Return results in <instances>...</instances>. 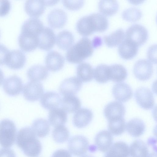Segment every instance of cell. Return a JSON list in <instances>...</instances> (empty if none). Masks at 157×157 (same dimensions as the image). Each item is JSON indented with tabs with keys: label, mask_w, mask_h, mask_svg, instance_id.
Returning a JSON list of instances; mask_svg holds the SVG:
<instances>
[{
	"label": "cell",
	"mask_w": 157,
	"mask_h": 157,
	"mask_svg": "<svg viewBox=\"0 0 157 157\" xmlns=\"http://www.w3.org/2000/svg\"><path fill=\"white\" fill-rule=\"evenodd\" d=\"M93 117V114L91 110L86 108H81L74 113L73 118V123L77 128H83L89 124Z\"/></svg>",
	"instance_id": "18"
},
{
	"label": "cell",
	"mask_w": 157,
	"mask_h": 157,
	"mask_svg": "<svg viewBox=\"0 0 157 157\" xmlns=\"http://www.w3.org/2000/svg\"><path fill=\"white\" fill-rule=\"evenodd\" d=\"M147 56L148 59L154 63H156V45L151 46L148 49Z\"/></svg>",
	"instance_id": "44"
},
{
	"label": "cell",
	"mask_w": 157,
	"mask_h": 157,
	"mask_svg": "<svg viewBox=\"0 0 157 157\" xmlns=\"http://www.w3.org/2000/svg\"><path fill=\"white\" fill-rule=\"evenodd\" d=\"M129 151L131 157H146L149 154L147 144L140 140H136L131 144Z\"/></svg>",
	"instance_id": "32"
},
{
	"label": "cell",
	"mask_w": 157,
	"mask_h": 157,
	"mask_svg": "<svg viewBox=\"0 0 157 157\" xmlns=\"http://www.w3.org/2000/svg\"><path fill=\"white\" fill-rule=\"evenodd\" d=\"M52 135L54 141L59 143L67 141L69 137V132L68 128L63 125L56 126L53 129Z\"/></svg>",
	"instance_id": "39"
},
{
	"label": "cell",
	"mask_w": 157,
	"mask_h": 157,
	"mask_svg": "<svg viewBox=\"0 0 157 157\" xmlns=\"http://www.w3.org/2000/svg\"><path fill=\"white\" fill-rule=\"evenodd\" d=\"M46 6H51L56 4L58 2L57 1H44Z\"/></svg>",
	"instance_id": "48"
},
{
	"label": "cell",
	"mask_w": 157,
	"mask_h": 157,
	"mask_svg": "<svg viewBox=\"0 0 157 157\" xmlns=\"http://www.w3.org/2000/svg\"><path fill=\"white\" fill-rule=\"evenodd\" d=\"M11 4L8 0H0V16L6 15L9 12Z\"/></svg>",
	"instance_id": "42"
},
{
	"label": "cell",
	"mask_w": 157,
	"mask_h": 157,
	"mask_svg": "<svg viewBox=\"0 0 157 157\" xmlns=\"http://www.w3.org/2000/svg\"><path fill=\"white\" fill-rule=\"evenodd\" d=\"M23 88L21 79L16 75L7 78L3 83L4 91L10 96H15L19 94L23 90Z\"/></svg>",
	"instance_id": "13"
},
{
	"label": "cell",
	"mask_w": 157,
	"mask_h": 157,
	"mask_svg": "<svg viewBox=\"0 0 157 157\" xmlns=\"http://www.w3.org/2000/svg\"><path fill=\"white\" fill-rule=\"evenodd\" d=\"M44 27L42 22L39 19L31 17L26 20L23 24L21 32L29 33L38 36Z\"/></svg>",
	"instance_id": "29"
},
{
	"label": "cell",
	"mask_w": 157,
	"mask_h": 157,
	"mask_svg": "<svg viewBox=\"0 0 157 157\" xmlns=\"http://www.w3.org/2000/svg\"><path fill=\"white\" fill-rule=\"evenodd\" d=\"M125 121L124 117L108 121V128L110 132L114 135L119 136L124 132Z\"/></svg>",
	"instance_id": "38"
},
{
	"label": "cell",
	"mask_w": 157,
	"mask_h": 157,
	"mask_svg": "<svg viewBox=\"0 0 157 157\" xmlns=\"http://www.w3.org/2000/svg\"><path fill=\"white\" fill-rule=\"evenodd\" d=\"M17 146L28 157H37L42 149L41 143L32 128L26 127L18 132L16 139Z\"/></svg>",
	"instance_id": "1"
},
{
	"label": "cell",
	"mask_w": 157,
	"mask_h": 157,
	"mask_svg": "<svg viewBox=\"0 0 157 157\" xmlns=\"http://www.w3.org/2000/svg\"><path fill=\"white\" fill-rule=\"evenodd\" d=\"M89 145V141L86 137L82 135H76L72 137L69 140L68 147L72 154L79 156L86 152Z\"/></svg>",
	"instance_id": "7"
},
{
	"label": "cell",
	"mask_w": 157,
	"mask_h": 157,
	"mask_svg": "<svg viewBox=\"0 0 157 157\" xmlns=\"http://www.w3.org/2000/svg\"><path fill=\"white\" fill-rule=\"evenodd\" d=\"M10 50L4 45L0 44V65L5 64Z\"/></svg>",
	"instance_id": "43"
},
{
	"label": "cell",
	"mask_w": 157,
	"mask_h": 157,
	"mask_svg": "<svg viewBox=\"0 0 157 157\" xmlns=\"http://www.w3.org/2000/svg\"><path fill=\"white\" fill-rule=\"evenodd\" d=\"M102 39L99 37H94L92 41L94 48H95L100 46L102 44Z\"/></svg>",
	"instance_id": "47"
},
{
	"label": "cell",
	"mask_w": 157,
	"mask_h": 157,
	"mask_svg": "<svg viewBox=\"0 0 157 157\" xmlns=\"http://www.w3.org/2000/svg\"><path fill=\"white\" fill-rule=\"evenodd\" d=\"M129 148L123 141L114 143L107 151L104 157H129Z\"/></svg>",
	"instance_id": "24"
},
{
	"label": "cell",
	"mask_w": 157,
	"mask_h": 157,
	"mask_svg": "<svg viewBox=\"0 0 157 157\" xmlns=\"http://www.w3.org/2000/svg\"><path fill=\"white\" fill-rule=\"evenodd\" d=\"M78 78L84 82L92 81L94 76V69L89 63L83 62L78 65L76 68Z\"/></svg>",
	"instance_id": "31"
},
{
	"label": "cell",
	"mask_w": 157,
	"mask_h": 157,
	"mask_svg": "<svg viewBox=\"0 0 157 157\" xmlns=\"http://www.w3.org/2000/svg\"><path fill=\"white\" fill-rule=\"evenodd\" d=\"M110 80L115 82H121L125 80L127 76L126 69L123 65L115 64L109 66Z\"/></svg>",
	"instance_id": "30"
},
{
	"label": "cell",
	"mask_w": 157,
	"mask_h": 157,
	"mask_svg": "<svg viewBox=\"0 0 157 157\" xmlns=\"http://www.w3.org/2000/svg\"><path fill=\"white\" fill-rule=\"evenodd\" d=\"M4 75L2 70L0 69V86L3 83L4 80Z\"/></svg>",
	"instance_id": "49"
},
{
	"label": "cell",
	"mask_w": 157,
	"mask_h": 157,
	"mask_svg": "<svg viewBox=\"0 0 157 157\" xmlns=\"http://www.w3.org/2000/svg\"><path fill=\"white\" fill-rule=\"evenodd\" d=\"M81 157H94V156H93L92 155H84L83 156H82Z\"/></svg>",
	"instance_id": "51"
},
{
	"label": "cell",
	"mask_w": 157,
	"mask_h": 157,
	"mask_svg": "<svg viewBox=\"0 0 157 157\" xmlns=\"http://www.w3.org/2000/svg\"><path fill=\"white\" fill-rule=\"evenodd\" d=\"M108 25L109 21L106 17L101 13H95L80 19L76 24V27L80 34L87 36L95 32L105 31Z\"/></svg>",
	"instance_id": "2"
},
{
	"label": "cell",
	"mask_w": 157,
	"mask_h": 157,
	"mask_svg": "<svg viewBox=\"0 0 157 157\" xmlns=\"http://www.w3.org/2000/svg\"><path fill=\"white\" fill-rule=\"evenodd\" d=\"M67 16L62 10L56 9L52 10L48 14V22L50 26L54 29L63 27L67 22Z\"/></svg>",
	"instance_id": "20"
},
{
	"label": "cell",
	"mask_w": 157,
	"mask_h": 157,
	"mask_svg": "<svg viewBox=\"0 0 157 157\" xmlns=\"http://www.w3.org/2000/svg\"><path fill=\"white\" fill-rule=\"evenodd\" d=\"M38 47L41 49L48 51L54 46L56 37L51 29L44 27L38 35Z\"/></svg>",
	"instance_id": "11"
},
{
	"label": "cell",
	"mask_w": 157,
	"mask_h": 157,
	"mask_svg": "<svg viewBox=\"0 0 157 157\" xmlns=\"http://www.w3.org/2000/svg\"><path fill=\"white\" fill-rule=\"evenodd\" d=\"M56 39L58 46L63 50L69 48L74 41L73 35L67 30H63L59 32L57 35Z\"/></svg>",
	"instance_id": "34"
},
{
	"label": "cell",
	"mask_w": 157,
	"mask_h": 157,
	"mask_svg": "<svg viewBox=\"0 0 157 157\" xmlns=\"http://www.w3.org/2000/svg\"><path fill=\"white\" fill-rule=\"evenodd\" d=\"M23 90V95L25 99L31 102L38 101L44 93L43 85L39 82H28L25 85Z\"/></svg>",
	"instance_id": "8"
},
{
	"label": "cell",
	"mask_w": 157,
	"mask_h": 157,
	"mask_svg": "<svg viewBox=\"0 0 157 157\" xmlns=\"http://www.w3.org/2000/svg\"><path fill=\"white\" fill-rule=\"evenodd\" d=\"M17 133L16 127L12 121L4 119L0 121V145L5 148L12 147L14 144Z\"/></svg>",
	"instance_id": "4"
},
{
	"label": "cell",
	"mask_w": 157,
	"mask_h": 157,
	"mask_svg": "<svg viewBox=\"0 0 157 157\" xmlns=\"http://www.w3.org/2000/svg\"><path fill=\"white\" fill-rule=\"evenodd\" d=\"M134 96L137 103L142 108L148 110L153 107L155 104L154 96L148 88L145 87L138 88L136 90Z\"/></svg>",
	"instance_id": "9"
},
{
	"label": "cell",
	"mask_w": 157,
	"mask_h": 157,
	"mask_svg": "<svg viewBox=\"0 0 157 157\" xmlns=\"http://www.w3.org/2000/svg\"><path fill=\"white\" fill-rule=\"evenodd\" d=\"M52 157H72L70 153L67 150L60 149L55 151Z\"/></svg>",
	"instance_id": "46"
},
{
	"label": "cell",
	"mask_w": 157,
	"mask_h": 157,
	"mask_svg": "<svg viewBox=\"0 0 157 157\" xmlns=\"http://www.w3.org/2000/svg\"><path fill=\"white\" fill-rule=\"evenodd\" d=\"M50 124L56 127L63 125L67 121V113L62 108H56L50 110L48 115Z\"/></svg>",
	"instance_id": "26"
},
{
	"label": "cell",
	"mask_w": 157,
	"mask_h": 157,
	"mask_svg": "<svg viewBox=\"0 0 157 157\" xmlns=\"http://www.w3.org/2000/svg\"><path fill=\"white\" fill-rule=\"evenodd\" d=\"M125 36L124 30L119 28L104 37L105 43L109 47H113L117 46L124 40Z\"/></svg>",
	"instance_id": "36"
},
{
	"label": "cell",
	"mask_w": 157,
	"mask_h": 157,
	"mask_svg": "<svg viewBox=\"0 0 157 157\" xmlns=\"http://www.w3.org/2000/svg\"><path fill=\"white\" fill-rule=\"evenodd\" d=\"M146 157H157V155L156 153L152 152L148 154Z\"/></svg>",
	"instance_id": "50"
},
{
	"label": "cell",
	"mask_w": 157,
	"mask_h": 157,
	"mask_svg": "<svg viewBox=\"0 0 157 157\" xmlns=\"http://www.w3.org/2000/svg\"><path fill=\"white\" fill-rule=\"evenodd\" d=\"M142 13L138 8L131 7L124 10L122 13L123 18L124 20L132 22L139 20L142 17Z\"/></svg>",
	"instance_id": "40"
},
{
	"label": "cell",
	"mask_w": 157,
	"mask_h": 157,
	"mask_svg": "<svg viewBox=\"0 0 157 157\" xmlns=\"http://www.w3.org/2000/svg\"><path fill=\"white\" fill-rule=\"evenodd\" d=\"M18 42L22 50L26 52L31 51L38 47V36L21 32L18 37Z\"/></svg>",
	"instance_id": "15"
},
{
	"label": "cell",
	"mask_w": 157,
	"mask_h": 157,
	"mask_svg": "<svg viewBox=\"0 0 157 157\" xmlns=\"http://www.w3.org/2000/svg\"><path fill=\"white\" fill-rule=\"evenodd\" d=\"M138 46L126 38L120 44L118 51L120 56L125 59H132L136 55Z\"/></svg>",
	"instance_id": "22"
},
{
	"label": "cell",
	"mask_w": 157,
	"mask_h": 157,
	"mask_svg": "<svg viewBox=\"0 0 157 157\" xmlns=\"http://www.w3.org/2000/svg\"><path fill=\"white\" fill-rule=\"evenodd\" d=\"M94 76L98 82L104 83L110 80L109 66L105 64H100L94 69Z\"/></svg>",
	"instance_id": "37"
},
{
	"label": "cell",
	"mask_w": 157,
	"mask_h": 157,
	"mask_svg": "<svg viewBox=\"0 0 157 157\" xmlns=\"http://www.w3.org/2000/svg\"><path fill=\"white\" fill-rule=\"evenodd\" d=\"M112 92L115 99L123 102H126L130 99L133 95L131 87L124 82H120L113 86Z\"/></svg>",
	"instance_id": "16"
},
{
	"label": "cell",
	"mask_w": 157,
	"mask_h": 157,
	"mask_svg": "<svg viewBox=\"0 0 157 157\" xmlns=\"http://www.w3.org/2000/svg\"><path fill=\"white\" fill-rule=\"evenodd\" d=\"M93 51L92 41L88 38L84 37L68 49L66 57L70 63H78L91 56Z\"/></svg>",
	"instance_id": "3"
},
{
	"label": "cell",
	"mask_w": 157,
	"mask_h": 157,
	"mask_svg": "<svg viewBox=\"0 0 157 157\" xmlns=\"http://www.w3.org/2000/svg\"><path fill=\"white\" fill-rule=\"evenodd\" d=\"M126 39L129 40L138 46L144 43L148 37L146 28L142 25L135 24L130 26L126 30Z\"/></svg>",
	"instance_id": "5"
},
{
	"label": "cell",
	"mask_w": 157,
	"mask_h": 157,
	"mask_svg": "<svg viewBox=\"0 0 157 157\" xmlns=\"http://www.w3.org/2000/svg\"><path fill=\"white\" fill-rule=\"evenodd\" d=\"M60 105L62 108L66 112L73 113L80 107L81 103L79 99L74 95L64 96L61 99Z\"/></svg>",
	"instance_id": "27"
},
{
	"label": "cell",
	"mask_w": 157,
	"mask_h": 157,
	"mask_svg": "<svg viewBox=\"0 0 157 157\" xmlns=\"http://www.w3.org/2000/svg\"><path fill=\"white\" fill-rule=\"evenodd\" d=\"M48 69L40 65H34L30 67L27 72V76L31 81L39 82L46 79L48 76Z\"/></svg>",
	"instance_id": "25"
},
{
	"label": "cell",
	"mask_w": 157,
	"mask_h": 157,
	"mask_svg": "<svg viewBox=\"0 0 157 157\" xmlns=\"http://www.w3.org/2000/svg\"><path fill=\"white\" fill-rule=\"evenodd\" d=\"M45 6L44 1L27 0L25 4V9L28 14L36 18L43 13Z\"/></svg>",
	"instance_id": "23"
},
{
	"label": "cell",
	"mask_w": 157,
	"mask_h": 157,
	"mask_svg": "<svg viewBox=\"0 0 157 157\" xmlns=\"http://www.w3.org/2000/svg\"><path fill=\"white\" fill-rule=\"evenodd\" d=\"M133 71L137 79L142 81H146L151 77L153 71V65L147 59H140L134 64Z\"/></svg>",
	"instance_id": "6"
},
{
	"label": "cell",
	"mask_w": 157,
	"mask_h": 157,
	"mask_svg": "<svg viewBox=\"0 0 157 157\" xmlns=\"http://www.w3.org/2000/svg\"><path fill=\"white\" fill-rule=\"evenodd\" d=\"M145 125L144 122L138 118H134L126 124V129L132 136L137 137L142 135L145 132Z\"/></svg>",
	"instance_id": "28"
},
{
	"label": "cell",
	"mask_w": 157,
	"mask_h": 157,
	"mask_svg": "<svg viewBox=\"0 0 157 157\" xmlns=\"http://www.w3.org/2000/svg\"><path fill=\"white\" fill-rule=\"evenodd\" d=\"M113 138L111 134L107 130H102L96 135L94 141L98 149L105 152L108 151L112 146Z\"/></svg>",
	"instance_id": "21"
},
{
	"label": "cell",
	"mask_w": 157,
	"mask_h": 157,
	"mask_svg": "<svg viewBox=\"0 0 157 157\" xmlns=\"http://www.w3.org/2000/svg\"><path fill=\"white\" fill-rule=\"evenodd\" d=\"M100 11L104 15L110 16L116 13L119 8L116 0H100L98 3Z\"/></svg>",
	"instance_id": "35"
},
{
	"label": "cell",
	"mask_w": 157,
	"mask_h": 157,
	"mask_svg": "<svg viewBox=\"0 0 157 157\" xmlns=\"http://www.w3.org/2000/svg\"><path fill=\"white\" fill-rule=\"evenodd\" d=\"M31 128L36 136L40 138L46 136L50 131V126L48 121L43 118H38L34 120Z\"/></svg>",
	"instance_id": "33"
},
{
	"label": "cell",
	"mask_w": 157,
	"mask_h": 157,
	"mask_svg": "<svg viewBox=\"0 0 157 157\" xmlns=\"http://www.w3.org/2000/svg\"><path fill=\"white\" fill-rule=\"evenodd\" d=\"M61 99L56 92L49 91L45 93L41 98L40 102L44 109L51 110L58 108L61 104Z\"/></svg>",
	"instance_id": "19"
},
{
	"label": "cell",
	"mask_w": 157,
	"mask_h": 157,
	"mask_svg": "<svg viewBox=\"0 0 157 157\" xmlns=\"http://www.w3.org/2000/svg\"><path fill=\"white\" fill-rule=\"evenodd\" d=\"M65 62L63 57L58 52L52 51L49 52L45 59V63L49 70L56 72L61 69Z\"/></svg>",
	"instance_id": "17"
},
{
	"label": "cell",
	"mask_w": 157,
	"mask_h": 157,
	"mask_svg": "<svg viewBox=\"0 0 157 157\" xmlns=\"http://www.w3.org/2000/svg\"><path fill=\"white\" fill-rule=\"evenodd\" d=\"M64 6L67 9L71 10H77L81 8L83 6V0L62 1Z\"/></svg>",
	"instance_id": "41"
},
{
	"label": "cell",
	"mask_w": 157,
	"mask_h": 157,
	"mask_svg": "<svg viewBox=\"0 0 157 157\" xmlns=\"http://www.w3.org/2000/svg\"><path fill=\"white\" fill-rule=\"evenodd\" d=\"M82 82L76 76L72 77L64 80L59 87L60 93L63 96L74 95L81 89Z\"/></svg>",
	"instance_id": "10"
},
{
	"label": "cell",
	"mask_w": 157,
	"mask_h": 157,
	"mask_svg": "<svg viewBox=\"0 0 157 157\" xmlns=\"http://www.w3.org/2000/svg\"><path fill=\"white\" fill-rule=\"evenodd\" d=\"M26 61V56L24 52L19 49H15L10 51L5 64L10 68L17 70L22 68Z\"/></svg>",
	"instance_id": "12"
},
{
	"label": "cell",
	"mask_w": 157,
	"mask_h": 157,
	"mask_svg": "<svg viewBox=\"0 0 157 157\" xmlns=\"http://www.w3.org/2000/svg\"><path fill=\"white\" fill-rule=\"evenodd\" d=\"M126 110L124 105L120 102L113 101L107 104L105 107L104 113L108 121L124 117Z\"/></svg>",
	"instance_id": "14"
},
{
	"label": "cell",
	"mask_w": 157,
	"mask_h": 157,
	"mask_svg": "<svg viewBox=\"0 0 157 157\" xmlns=\"http://www.w3.org/2000/svg\"><path fill=\"white\" fill-rule=\"evenodd\" d=\"M0 157H16L14 151L8 148L0 149Z\"/></svg>",
	"instance_id": "45"
}]
</instances>
